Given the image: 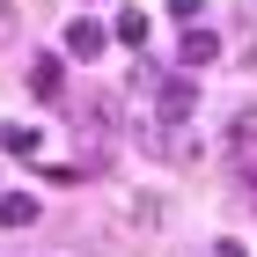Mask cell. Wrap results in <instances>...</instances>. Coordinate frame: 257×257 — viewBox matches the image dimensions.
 Returning a JSON list of instances; mask_svg holds the SVG:
<instances>
[{"label": "cell", "mask_w": 257, "mask_h": 257, "mask_svg": "<svg viewBox=\"0 0 257 257\" xmlns=\"http://www.w3.org/2000/svg\"><path fill=\"white\" fill-rule=\"evenodd\" d=\"M228 147L242 155V169H257V103H250V110H235V125H228Z\"/></svg>", "instance_id": "cell-1"}, {"label": "cell", "mask_w": 257, "mask_h": 257, "mask_svg": "<svg viewBox=\"0 0 257 257\" xmlns=\"http://www.w3.org/2000/svg\"><path fill=\"white\" fill-rule=\"evenodd\" d=\"M103 44H110V37H103V22H88V15L66 22V52H74V59H96Z\"/></svg>", "instance_id": "cell-2"}, {"label": "cell", "mask_w": 257, "mask_h": 257, "mask_svg": "<svg viewBox=\"0 0 257 257\" xmlns=\"http://www.w3.org/2000/svg\"><path fill=\"white\" fill-rule=\"evenodd\" d=\"M213 59H220V37L191 22V30H184V66H213Z\"/></svg>", "instance_id": "cell-3"}, {"label": "cell", "mask_w": 257, "mask_h": 257, "mask_svg": "<svg viewBox=\"0 0 257 257\" xmlns=\"http://www.w3.org/2000/svg\"><path fill=\"white\" fill-rule=\"evenodd\" d=\"M0 228H37V198H30V191H8V198H0Z\"/></svg>", "instance_id": "cell-4"}, {"label": "cell", "mask_w": 257, "mask_h": 257, "mask_svg": "<svg viewBox=\"0 0 257 257\" xmlns=\"http://www.w3.org/2000/svg\"><path fill=\"white\" fill-rule=\"evenodd\" d=\"M59 59H37V66H30V88H37V96H59Z\"/></svg>", "instance_id": "cell-5"}, {"label": "cell", "mask_w": 257, "mask_h": 257, "mask_svg": "<svg viewBox=\"0 0 257 257\" xmlns=\"http://www.w3.org/2000/svg\"><path fill=\"white\" fill-rule=\"evenodd\" d=\"M0 147H8V155H30V147H37V125H0Z\"/></svg>", "instance_id": "cell-6"}, {"label": "cell", "mask_w": 257, "mask_h": 257, "mask_svg": "<svg viewBox=\"0 0 257 257\" xmlns=\"http://www.w3.org/2000/svg\"><path fill=\"white\" fill-rule=\"evenodd\" d=\"M118 37H125V44H147V15H140V8H125V15H118Z\"/></svg>", "instance_id": "cell-7"}, {"label": "cell", "mask_w": 257, "mask_h": 257, "mask_svg": "<svg viewBox=\"0 0 257 257\" xmlns=\"http://www.w3.org/2000/svg\"><path fill=\"white\" fill-rule=\"evenodd\" d=\"M198 8H206V0H169V15H177V22H198Z\"/></svg>", "instance_id": "cell-8"}, {"label": "cell", "mask_w": 257, "mask_h": 257, "mask_svg": "<svg viewBox=\"0 0 257 257\" xmlns=\"http://www.w3.org/2000/svg\"><path fill=\"white\" fill-rule=\"evenodd\" d=\"M0 37H15V0H0Z\"/></svg>", "instance_id": "cell-9"}, {"label": "cell", "mask_w": 257, "mask_h": 257, "mask_svg": "<svg viewBox=\"0 0 257 257\" xmlns=\"http://www.w3.org/2000/svg\"><path fill=\"white\" fill-rule=\"evenodd\" d=\"M213 257H242V242H213Z\"/></svg>", "instance_id": "cell-10"}]
</instances>
